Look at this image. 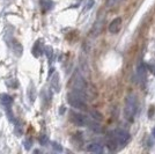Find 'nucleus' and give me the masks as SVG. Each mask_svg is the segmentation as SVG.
I'll list each match as a JSON object with an SVG mask.
<instances>
[{
  "instance_id": "nucleus-1",
  "label": "nucleus",
  "mask_w": 155,
  "mask_h": 154,
  "mask_svg": "<svg viewBox=\"0 0 155 154\" xmlns=\"http://www.w3.org/2000/svg\"><path fill=\"white\" fill-rule=\"evenodd\" d=\"M138 111V97L136 94H130L125 100V107H124V117L129 121L133 122L134 116Z\"/></svg>"
},
{
  "instance_id": "nucleus-2",
  "label": "nucleus",
  "mask_w": 155,
  "mask_h": 154,
  "mask_svg": "<svg viewBox=\"0 0 155 154\" xmlns=\"http://www.w3.org/2000/svg\"><path fill=\"white\" fill-rule=\"evenodd\" d=\"M66 101H67V103H68L71 107L75 108V109H79V110L87 109V107H86V101L82 100L80 96H78L77 94H74L73 92L67 93V95H66Z\"/></svg>"
},
{
  "instance_id": "nucleus-3",
  "label": "nucleus",
  "mask_w": 155,
  "mask_h": 154,
  "mask_svg": "<svg viewBox=\"0 0 155 154\" xmlns=\"http://www.w3.org/2000/svg\"><path fill=\"white\" fill-rule=\"evenodd\" d=\"M70 121L77 126H88L91 123V118L84 116V114L70 110Z\"/></svg>"
},
{
  "instance_id": "nucleus-4",
  "label": "nucleus",
  "mask_w": 155,
  "mask_h": 154,
  "mask_svg": "<svg viewBox=\"0 0 155 154\" xmlns=\"http://www.w3.org/2000/svg\"><path fill=\"white\" fill-rule=\"evenodd\" d=\"M111 137H112V138L117 141V144L120 145V146H125L130 141V139H131L130 133L127 131H125V130H115V131L112 132V136H111Z\"/></svg>"
},
{
  "instance_id": "nucleus-5",
  "label": "nucleus",
  "mask_w": 155,
  "mask_h": 154,
  "mask_svg": "<svg viewBox=\"0 0 155 154\" xmlns=\"http://www.w3.org/2000/svg\"><path fill=\"white\" fill-rule=\"evenodd\" d=\"M120 27H122V19L120 18H115L109 25V32L111 34H117L120 30Z\"/></svg>"
},
{
  "instance_id": "nucleus-6",
  "label": "nucleus",
  "mask_w": 155,
  "mask_h": 154,
  "mask_svg": "<svg viewBox=\"0 0 155 154\" xmlns=\"http://www.w3.org/2000/svg\"><path fill=\"white\" fill-rule=\"evenodd\" d=\"M11 48H12V51H13V53L16 57H20L22 55V52H23V48H22L21 43L14 38L11 41Z\"/></svg>"
},
{
  "instance_id": "nucleus-7",
  "label": "nucleus",
  "mask_w": 155,
  "mask_h": 154,
  "mask_svg": "<svg viewBox=\"0 0 155 154\" xmlns=\"http://www.w3.org/2000/svg\"><path fill=\"white\" fill-rule=\"evenodd\" d=\"M145 79H146V66L142 62H140L137 69V80L139 82H142Z\"/></svg>"
},
{
  "instance_id": "nucleus-8",
  "label": "nucleus",
  "mask_w": 155,
  "mask_h": 154,
  "mask_svg": "<svg viewBox=\"0 0 155 154\" xmlns=\"http://www.w3.org/2000/svg\"><path fill=\"white\" fill-rule=\"evenodd\" d=\"M103 23H104L103 18L100 16V18L95 21V23H94V26H93V29H91V35H93V36H97V35L101 32L102 28H103Z\"/></svg>"
},
{
  "instance_id": "nucleus-9",
  "label": "nucleus",
  "mask_w": 155,
  "mask_h": 154,
  "mask_svg": "<svg viewBox=\"0 0 155 154\" xmlns=\"http://www.w3.org/2000/svg\"><path fill=\"white\" fill-rule=\"evenodd\" d=\"M86 151L87 152H91V153H103L104 148L101 144L98 142H91L89 144L87 147H86Z\"/></svg>"
},
{
  "instance_id": "nucleus-10",
  "label": "nucleus",
  "mask_w": 155,
  "mask_h": 154,
  "mask_svg": "<svg viewBox=\"0 0 155 154\" xmlns=\"http://www.w3.org/2000/svg\"><path fill=\"white\" fill-rule=\"evenodd\" d=\"M31 52H32V55H34L36 58L39 57V56L43 53V42H42L41 39L36 41V43H35V45H34Z\"/></svg>"
},
{
  "instance_id": "nucleus-11",
  "label": "nucleus",
  "mask_w": 155,
  "mask_h": 154,
  "mask_svg": "<svg viewBox=\"0 0 155 154\" xmlns=\"http://www.w3.org/2000/svg\"><path fill=\"white\" fill-rule=\"evenodd\" d=\"M60 79H59V74H53L51 78V81H50V85H51V88L56 93H58L59 90H60V81H59Z\"/></svg>"
},
{
  "instance_id": "nucleus-12",
  "label": "nucleus",
  "mask_w": 155,
  "mask_h": 154,
  "mask_svg": "<svg viewBox=\"0 0 155 154\" xmlns=\"http://www.w3.org/2000/svg\"><path fill=\"white\" fill-rule=\"evenodd\" d=\"M39 5H41V8L44 11V12H48V11H51L54 4L52 0H41L39 1Z\"/></svg>"
},
{
  "instance_id": "nucleus-13",
  "label": "nucleus",
  "mask_w": 155,
  "mask_h": 154,
  "mask_svg": "<svg viewBox=\"0 0 155 154\" xmlns=\"http://www.w3.org/2000/svg\"><path fill=\"white\" fill-rule=\"evenodd\" d=\"M0 102L4 107H12V103H13V99L12 96H9L8 94H4L0 96Z\"/></svg>"
},
{
  "instance_id": "nucleus-14",
  "label": "nucleus",
  "mask_w": 155,
  "mask_h": 154,
  "mask_svg": "<svg viewBox=\"0 0 155 154\" xmlns=\"http://www.w3.org/2000/svg\"><path fill=\"white\" fill-rule=\"evenodd\" d=\"M27 94H28V99H29V101H30L31 103L35 102V99H36V89H35V85L34 84L29 85Z\"/></svg>"
},
{
  "instance_id": "nucleus-15",
  "label": "nucleus",
  "mask_w": 155,
  "mask_h": 154,
  "mask_svg": "<svg viewBox=\"0 0 155 154\" xmlns=\"http://www.w3.org/2000/svg\"><path fill=\"white\" fill-rule=\"evenodd\" d=\"M39 144L42 145V146H48L49 145V138H48V136L45 135H42L39 137Z\"/></svg>"
},
{
  "instance_id": "nucleus-16",
  "label": "nucleus",
  "mask_w": 155,
  "mask_h": 154,
  "mask_svg": "<svg viewBox=\"0 0 155 154\" xmlns=\"http://www.w3.org/2000/svg\"><path fill=\"white\" fill-rule=\"evenodd\" d=\"M51 144H52L51 146L54 152H63V146H61L60 144H58L57 141H52Z\"/></svg>"
},
{
  "instance_id": "nucleus-17",
  "label": "nucleus",
  "mask_w": 155,
  "mask_h": 154,
  "mask_svg": "<svg viewBox=\"0 0 155 154\" xmlns=\"http://www.w3.org/2000/svg\"><path fill=\"white\" fill-rule=\"evenodd\" d=\"M91 117L95 119V121H101L102 119V115L98 112V111H96V110H91Z\"/></svg>"
},
{
  "instance_id": "nucleus-18",
  "label": "nucleus",
  "mask_w": 155,
  "mask_h": 154,
  "mask_svg": "<svg viewBox=\"0 0 155 154\" xmlns=\"http://www.w3.org/2000/svg\"><path fill=\"white\" fill-rule=\"evenodd\" d=\"M45 52H46V56L49 58V60H52V57H53V50H52L51 46H48L45 49Z\"/></svg>"
},
{
  "instance_id": "nucleus-19",
  "label": "nucleus",
  "mask_w": 155,
  "mask_h": 154,
  "mask_svg": "<svg viewBox=\"0 0 155 154\" xmlns=\"http://www.w3.org/2000/svg\"><path fill=\"white\" fill-rule=\"evenodd\" d=\"M23 145H25V148H26V149H30V147H31V145H32V141L30 140V139H25Z\"/></svg>"
},
{
  "instance_id": "nucleus-20",
  "label": "nucleus",
  "mask_w": 155,
  "mask_h": 154,
  "mask_svg": "<svg viewBox=\"0 0 155 154\" xmlns=\"http://www.w3.org/2000/svg\"><path fill=\"white\" fill-rule=\"evenodd\" d=\"M119 1H120V0H108V6L109 7L116 6Z\"/></svg>"
},
{
  "instance_id": "nucleus-21",
  "label": "nucleus",
  "mask_w": 155,
  "mask_h": 154,
  "mask_svg": "<svg viewBox=\"0 0 155 154\" xmlns=\"http://www.w3.org/2000/svg\"><path fill=\"white\" fill-rule=\"evenodd\" d=\"M94 2H95V0H89L88 1V4H87V6H86V9H91L93 5H94Z\"/></svg>"
},
{
  "instance_id": "nucleus-22",
  "label": "nucleus",
  "mask_w": 155,
  "mask_h": 154,
  "mask_svg": "<svg viewBox=\"0 0 155 154\" xmlns=\"http://www.w3.org/2000/svg\"><path fill=\"white\" fill-rule=\"evenodd\" d=\"M153 136H154V137H155V128L153 129Z\"/></svg>"
}]
</instances>
